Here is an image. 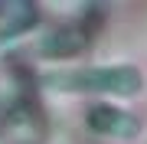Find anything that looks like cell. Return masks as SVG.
<instances>
[{
    "label": "cell",
    "instance_id": "obj_1",
    "mask_svg": "<svg viewBox=\"0 0 147 144\" xmlns=\"http://www.w3.org/2000/svg\"><path fill=\"white\" fill-rule=\"evenodd\" d=\"M59 89L72 92H108V95H134L141 89V72L131 66H105V69L62 72L56 79Z\"/></svg>",
    "mask_w": 147,
    "mask_h": 144
},
{
    "label": "cell",
    "instance_id": "obj_2",
    "mask_svg": "<svg viewBox=\"0 0 147 144\" xmlns=\"http://www.w3.org/2000/svg\"><path fill=\"white\" fill-rule=\"evenodd\" d=\"M88 124L98 134H108V138H134L137 134V118L111 105H95L88 112Z\"/></svg>",
    "mask_w": 147,
    "mask_h": 144
}]
</instances>
